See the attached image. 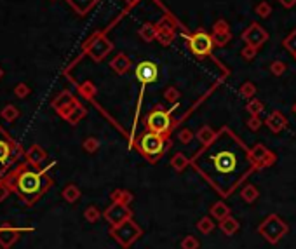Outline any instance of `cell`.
Listing matches in <instances>:
<instances>
[{
    "label": "cell",
    "instance_id": "26",
    "mask_svg": "<svg viewBox=\"0 0 296 249\" xmlns=\"http://www.w3.org/2000/svg\"><path fill=\"white\" fill-rule=\"evenodd\" d=\"M188 164H190V159L181 152L175 153V155L171 157V168L175 169V171H178V173H181L183 169H186V166H188Z\"/></svg>",
    "mask_w": 296,
    "mask_h": 249
},
{
    "label": "cell",
    "instance_id": "13",
    "mask_svg": "<svg viewBox=\"0 0 296 249\" xmlns=\"http://www.w3.org/2000/svg\"><path fill=\"white\" fill-rule=\"evenodd\" d=\"M136 78L139 80V84L146 86V84H152L159 78V66L154 61H141V63L136 64Z\"/></svg>",
    "mask_w": 296,
    "mask_h": 249
},
{
    "label": "cell",
    "instance_id": "32",
    "mask_svg": "<svg viewBox=\"0 0 296 249\" xmlns=\"http://www.w3.org/2000/svg\"><path fill=\"white\" fill-rule=\"evenodd\" d=\"M254 14H258L260 18L267 19L272 16V5L268 4L267 0H261V2H258L256 5H254Z\"/></svg>",
    "mask_w": 296,
    "mask_h": 249
},
{
    "label": "cell",
    "instance_id": "23",
    "mask_svg": "<svg viewBox=\"0 0 296 249\" xmlns=\"http://www.w3.org/2000/svg\"><path fill=\"white\" fill-rule=\"evenodd\" d=\"M77 91H79L80 96L86 98L87 101H93L98 93V87L94 86V82L86 80V82H82V84H77Z\"/></svg>",
    "mask_w": 296,
    "mask_h": 249
},
{
    "label": "cell",
    "instance_id": "14",
    "mask_svg": "<svg viewBox=\"0 0 296 249\" xmlns=\"http://www.w3.org/2000/svg\"><path fill=\"white\" fill-rule=\"evenodd\" d=\"M103 216H105V220L112 225V227H115V225H120V223H124L125 220H129V218L132 216V213L125 204L114 202L107 211H105Z\"/></svg>",
    "mask_w": 296,
    "mask_h": 249
},
{
    "label": "cell",
    "instance_id": "9",
    "mask_svg": "<svg viewBox=\"0 0 296 249\" xmlns=\"http://www.w3.org/2000/svg\"><path fill=\"white\" fill-rule=\"evenodd\" d=\"M110 235L120 246H124V248H129V246H131L132 242H134L136 239L141 235V228H139L138 225L132 221V218H129V220H125L124 223L112 227L110 228Z\"/></svg>",
    "mask_w": 296,
    "mask_h": 249
},
{
    "label": "cell",
    "instance_id": "31",
    "mask_svg": "<svg viewBox=\"0 0 296 249\" xmlns=\"http://www.w3.org/2000/svg\"><path fill=\"white\" fill-rule=\"evenodd\" d=\"M86 115H87V110L82 107V103H80L79 107H77L75 110L71 112V114L66 117V122H68V124H71V125H77L84 117H86Z\"/></svg>",
    "mask_w": 296,
    "mask_h": 249
},
{
    "label": "cell",
    "instance_id": "2",
    "mask_svg": "<svg viewBox=\"0 0 296 249\" xmlns=\"http://www.w3.org/2000/svg\"><path fill=\"white\" fill-rule=\"evenodd\" d=\"M56 162H51L49 166L44 168H35L28 160L19 162L18 166L7 171L2 176V182L9 185V188L26 204V206H33L40 197L54 185L53 178L49 176V171Z\"/></svg>",
    "mask_w": 296,
    "mask_h": 249
},
{
    "label": "cell",
    "instance_id": "16",
    "mask_svg": "<svg viewBox=\"0 0 296 249\" xmlns=\"http://www.w3.org/2000/svg\"><path fill=\"white\" fill-rule=\"evenodd\" d=\"M251 160L256 166V169H265L270 168L275 164V153H272L267 146L263 145H256L251 150Z\"/></svg>",
    "mask_w": 296,
    "mask_h": 249
},
{
    "label": "cell",
    "instance_id": "41",
    "mask_svg": "<svg viewBox=\"0 0 296 249\" xmlns=\"http://www.w3.org/2000/svg\"><path fill=\"white\" fill-rule=\"evenodd\" d=\"M282 46H284L291 54H296V30H293V32L282 40Z\"/></svg>",
    "mask_w": 296,
    "mask_h": 249
},
{
    "label": "cell",
    "instance_id": "10",
    "mask_svg": "<svg viewBox=\"0 0 296 249\" xmlns=\"http://www.w3.org/2000/svg\"><path fill=\"white\" fill-rule=\"evenodd\" d=\"M79 105H80V101L77 100L70 91H61V93L51 101V107L54 108V112H56L61 119H64V121H66L68 115L75 110Z\"/></svg>",
    "mask_w": 296,
    "mask_h": 249
},
{
    "label": "cell",
    "instance_id": "22",
    "mask_svg": "<svg viewBox=\"0 0 296 249\" xmlns=\"http://www.w3.org/2000/svg\"><path fill=\"white\" fill-rule=\"evenodd\" d=\"M138 35L141 37L143 42L150 44L157 39V28H155L154 23H145V25H141V28L138 30Z\"/></svg>",
    "mask_w": 296,
    "mask_h": 249
},
{
    "label": "cell",
    "instance_id": "27",
    "mask_svg": "<svg viewBox=\"0 0 296 249\" xmlns=\"http://www.w3.org/2000/svg\"><path fill=\"white\" fill-rule=\"evenodd\" d=\"M216 134H218V132L213 131V129H211V125H202V127L197 131V139H199L202 145H207V143H211L214 138H216Z\"/></svg>",
    "mask_w": 296,
    "mask_h": 249
},
{
    "label": "cell",
    "instance_id": "54",
    "mask_svg": "<svg viewBox=\"0 0 296 249\" xmlns=\"http://www.w3.org/2000/svg\"><path fill=\"white\" fill-rule=\"evenodd\" d=\"M0 249H4V248H0Z\"/></svg>",
    "mask_w": 296,
    "mask_h": 249
},
{
    "label": "cell",
    "instance_id": "15",
    "mask_svg": "<svg viewBox=\"0 0 296 249\" xmlns=\"http://www.w3.org/2000/svg\"><path fill=\"white\" fill-rule=\"evenodd\" d=\"M211 37L214 40L216 47H225L227 44L232 40V32H230V25L225 19H216L211 30Z\"/></svg>",
    "mask_w": 296,
    "mask_h": 249
},
{
    "label": "cell",
    "instance_id": "34",
    "mask_svg": "<svg viewBox=\"0 0 296 249\" xmlns=\"http://www.w3.org/2000/svg\"><path fill=\"white\" fill-rule=\"evenodd\" d=\"M239 94L242 98H246V100H253L254 96H256V86H254L253 82H244L242 86L239 87Z\"/></svg>",
    "mask_w": 296,
    "mask_h": 249
},
{
    "label": "cell",
    "instance_id": "46",
    "mask_svg": "<svg viewBox=\"0 0 296 249\" xmlns=\"http://www.w3.org/2000/svg\"><path fill=\"white\" fill-rule=\"evenodd\" d=\"M11 193H12V190L9 188L7 183L0 180V202H4V200L7 199V197L11 195Z\"/></svg>",
    "mask_w": 296,
    "mask_h": 249
},
{
    "label": "cell",
    "instance_id": "37",
    "mask_svg": "<svg viewBox=\"0 0 296 249\" xmlns=\"http://www.w3.org/2000/svg\"><path fill=\"white\" fill-rule=\"evenodd\" d=\"M164 100L168 101V103H173V105L178 103V101H179V91H178V87L169 86L168 89L164 91Z\"/></svg>",
    "mask_w": 296,
    "mask_h": 249
},
{
    "label": "cell",
    "instance_id": "3",
    "mask_svg": "<svg viewBox=\"0 0 296 249\" xmlns=\"http://www.w3.org/2000/svg\"><path fill=\"white\" fill-rule=\"evenodd\" d=\"M23 153H26L23 146L0 127V178L21 162Z\"/></svg>",
    "mask_w": 296,
    "mask_h": 249
},
{
    "label": "cell",
    "instance_id": "51",
    "mask_svg": "<svg viewBox=\"0 0 296 249\" xmlns=\"http://www.w3.org/2000/svg\"><path fill=\"white\" fill-rule=\"evenodd\" d=\"M293 112H295V114H296V103L293 105Z\"/></svg>",
    "mask_w": 296,
    "mask_h": 249
},
{
    "label": "cell",
    "instance_id": "39",
    "mask_svg": "<svg viewBox=\"0 0 296 249\" xmlns=\"http://www.w3.org/2000/svg\"><path fill=\"white\" fill-rule=\"evenodd\" d=\"M197 228H199L202 234H211L214 230V223H213V218L211 216H204L202 220L197 223Z\"/></svg>",
    "mask_w": 296,
    "mask_h": 249
},
{
    "label": "cell",
    "instance_id": "12",
    "mask_svg": "<svg viewBox=\"0 0 296 249\" xmlns=\"http://www.w3.org/2000/svg\"><path fill=\"white\" fill-rule=\"evenodd\" d=\"M268 39H270V35H268V32L260 25V23H251V25L242 32V40L247 44V46L254 47V49L263 47L265 44L268 42Z\"/></svg>",
    "mask_w": 296,
    "mask_h": 249
},
{
    "label": "cell",
    "instance_id": "24",
    "mask_svg": "<svg viewBox=\"0 0 296 249\" xmlns=\"http://www.w3.org/2000/svg\"><path fill=\"white\" fill-rule=\"evenodd\" d=\"M220 230L225 235H234L237 230H239V221L229 214V216L223 218V220L220 221Z\"/></svg>",
    "mask_w": 296,
    "mask_h": 249
},
{
    "label": "cell",
    "instance_id": "21",
    "mask_svg": "<svg viewBox=\"0 0 296 249\" xmlns=\"http://www.w3.org/2000/svg\"><path fill=\"white\" fill-rule=\"evenodd\" d=\"M100 0H66V4L70 5L73 11L79 16H86L96 7V4Z\"/></svg>",
    "mask_w": 296,
    "mask_h": 249
},
{
    "label": "cell",
    "instance_id": "36",
    "mask_svg": "<svg viewBox=\"0 0 296 249\" xmlns=\"http://www.w3.org/2000/svg\"><path fill=\"white\" fill-rule=\"evenodd\" d=\"M268 70L272 71V75H275V77H281V75L286 73V70H288V66H286L284 61L281 60H275L270 63V66H268Z\"/></svg>",
    "mask_w": 296,
    "mask_h": 249
},
{
    "label": "cell",
    "instance_id": "25",
    "mask_svg": "<svg viewBox=\"0 0 296 249\" xmlns=\"http://www.w3.org/2000/svg\"><path fill=\"white\" fill-rule=\"evenodd\" d=\"M61 195H63V199L66 200V202H70V204H73V202H77V200L80 199V188L77 185H66L63 188V192H61Z\"/></svg>",
    "mask_w": 296,
    "mask_h": 249
},
{
    "label": "cell",
    "instance_id": "48",
    "mask_svg": "<svg viewBox=\"0 0 296 249\" xmlns=\"http://www.w3.org/2000/svg\"><path fill=\"white\" fill-rule=\"evenodd\" d=\"M279 4L284 9H293L296 5V0H279Z\"/></svg>",
    "mask_w": 296,
    "mask_h": 249
},
{
    "label": "cell",
    "instance_id": "53",
    "mask_svg": "<svg viewBox=\"0 0 296 249\" xmlns=\"http://www.w3.org/2000/svg\"><path fill=\"white\" fill-rule=\"evenodd\" d=\"M51 2H54V0H51Z\"/></svg>",
    "mask_w": 296,
    "mask_h": 249
},
{
    "label": "cell",
    "instance_id": "29",
    "mask_svg": "<svg viewBox=\"0 0 296 249\" xmlns=\"http://www.w3.org/2000/svg\"><path fill=\"white\" fill-rule=\"evenodd\" d=\"M19 115H21V112H19V108L14 107V105H5V107L2 108V112H0V117L4 119L5 122H14Z\"/></svg>",
    "mask_w": 296,
    "mask_h": 249
},
{
    "label": "cell",
    "instance_id": "1",
    "mask_svg": "<svg viewBox=\"0 0 296 249\" xmlns=\"http://www.w3.org/2000/svg\"><path fill=\"white\" fill-rule=\"evenodd\" d=\"M190 164L225 199L232 195L251 173L256 171L251 160V150L229 127L220 129L216 138L190 159Z\"/></svg>",
    "mask_w": 296,
    "mask_h": 249
},
{
    "label": "cell",
    "instance_id": "30",
    "mask_svg": "<svg viewBox=\"0 0 296 249\" xmlns=\"http://www.w3.org/2000/svg\"><path fill=\"white\" fill-rule=\"evenodd\" d=\"M112 202H118V204H125L127 206L129 202L132 200V195L131 192H127V190H122V188H117L112 192Z\"/></svg>",
    "mask_w": 296,
    "mask_h": 249
},
{
    "label": "cell",
    "instance_id": "38",
    "mask_svg": "<svg viewBox=\"0 0 296 249\" xmlns=\"http://www.w3.org/2000/svg\"><path fill=\"white\" fill-rule=\"evenodd\" d=\"M82 148L86 150L87 153H94V152H98L100 150V139L98 138H86L84 139V143H82Z\"/></svg>",
    "mask_w": 296,
    "mask_h": 249
},
{
    "label": "cell",
    "instance_id": "28",
    "mask_svg": "<svg viewBox=\"0 0 296 249\" xmlns=\"http://www.w3.org/2000/svg\"><path fill=\"white\" fill-rule=\"evenodd\" d=\"M230 214V209L229 206H227L223 200H220V202H216L213 207H211V216L216 218V220H223V218H227Z\"/></svg>",
    "mask_w": 296,
    "mask_h": 249
},
{
    "label": "cell",
    "instance_id": "4",
    "mask_svg": "<svg viewBox=\"0 0 296 249\" xmlns=\"http://www.w3.org/2000/svg\"><path fill=\"white\" fill-rule=\"evenodd\" d=\"M138 152L141 153V157H145L150 164H155L162 159L168 148H171V139L166 138L157 132H146L138 139Z\"/></svg>",
    "mask_w": 296,
    "mask_h": 249
},
{
    "label": "cell",
    "instance_id": "35",
    "mask_svg": "<svg viewBox=\"0 0 296 249\" xmlns=\"http://www.w3.org/2000/svg\"><path fill=\"white\" fill-rule=\"evenodd\" d=\"M246 110L249 112V115H260L263 112V101L258 100V98H253V100L247 101Z\"/></svg>",
    "mask_w": 296,
    "mask_h": 249
},
{
    "label": "cell",
    "instance_id": "45",
    "mask_svg": "<svg viewBox=\"0 0 296 249\" xmlns=\"http://www.w3.org/2000/svg\"><path fill=\"white\" fill-rule=\"evenodd\" d=\"M178 139L183 143V145H188V143H192V139H193V132L186 127L181 129V131L178 132Z\"/></svg>",
    "mask_w": 296,
    "mask_h": 249
},
{
    "label": "cell",
    "instance_id": "19",
    "mask_svg": "<svg viewBox=\"0 0 296 249\" xmlns=\"http://www.w3.org/2000/svg\"><path fill=\"white\" fill-rule=\"evenodd\" d=\"M132 66V61L127 54L118 53L117 56H114V60L110 61V68L115 71L117 75H125Z\"/></svg>",
    "mask_w": 296,
    "mask_h": 249
},
{
    "label": "cell",
    "instance_id": "42",
    "mask_svg": "<svg viewBox=\"0 0 296 249\" xmlns=\"http://www.w3.org/2000/svg\"><path fill=\"white\" fill-rule=\"evenodd\" d=\"M30 93H32V89L28 87V84H25V82H19V84H16V87H14L16 98H19V100H25V98L30 96Z\"/></svg>",
    "mask_w": 296,
    "mask_h": 249
},
{
    "label": "cell",
    "instance_id": "6",
    "mask_svg": "<svg viewBox=\"0 0 296 249\" xmlns=\"http://www.w3.org/2000/svg\"><path fill=\"white\" fill-rule=\"evenodd\" d=\"M145 127L146 131L157 132V134H162L166 136V138H169L173 132V127H175V122H173L171 119V112L162 108L161 105H157V107L145 117Z\"/></svg>",
    "mask_w": 296,
    "mask_h": 249
},
{
    "label": "cell",
    "instance_id": "49",
    "mask_svg": "<svg viewBox=\"0 0 296 249\" xmlns=\"http://www.w3.org/2000/svg\"><path fill=\"white\" fill-rule=\"evenodd\" d=\"M124 2H125V5H127V9H131L132 5H136V4H138L139 0H124Z\"/></svg>",
    "mask_w": 296,
    "mask_h": 249
},
{
    "label": "cell",
    "instance_id": "8",
    "mask_svg": "<svg viewBox=\"0 0 296 249\" xmlns=\"http://www.w3.org/2000/svg\"><path fill=\"white\" fill-rule=\"evenodd\" d=\"M288 230H289L288 225H286L277 214H270V216L258 227L260 235L267 242H270V244H277V242L288 234Z\"/></svg>",
    "mask_w": 296,
    "mask_h": 249
},
{
    "label": "cell",
    "instance_id": "40",
    "mask_svg": "<svg viewBox=\"0 0 296 249\" xmlns=\"http://www.w3.org/2000/svg\"><path fill=\"white\" fill-rule=\"evenodd\" d=\"M84 218H86V221H89V223H96V221L101 218V213L96 206H89L86 211H84Z\"/></svg>",
    "mask_w": 296,
    "mask_h": 249
},
{
    "label": "cell",
    "instance_id": "43",
    "mask_svg": "<svg viewBox=\"0 0 296 249\" xmlns=\"http://www.w3.org/2000/svg\"><path fill=\"white\" fill-rule=\"evenodd\" d=\"M256 54H258V49H254V47L247 46V44L242 47V51H240V56H242L246 61H253L254 58H256Z\"/></svg>",
    "mask_w": 296,
    "mask_h": 249
},
{
    "label": "cell",
    "instance_id": "17",
    "mask_svg": "<svg viewBox=\"0 0 296 249\" xmlns=\"http://www.w3.org/2000/svg\"><path fill=\"white\" fill-rule=\"evenodd\" d=\"M23 232L25 230L12 227V225H9V223L0 225V248H4V249L12 248V246L18 242L19 235H21Z\"/></svg>",
    "mask_w": 296,
    "mask_h": 249
},
{
    "label": "cell",
    "instance_id": "47",
    "mask_svg": "<svg viewBox=\"0 0 296 249\" xmlns=\"http://www.w3.org/2000/svg\"><path fill=\"white\" fill-rule=\"evenodd\" d=\"M247 127H249L251 131H258V129L261 127V119H260V115H251L249 121H247Z\"/></svg>",
    "mask_w": 296,
    "mask_h": 249
},
{
    "label": "cell",
    "instance_id": "18",
    "mask_svg": "<svg viewBox=\"0 0 296 249\" xmlns=\"http://www.w3.org/2000/svg\"><path fill=\"white\" fill-rule=\"evenodd\" d=\"M26 160L35 168H42V164L47 160V152L40 145H32L25 153Z\"/></svg>",
    "mask_w": 296,
    "mask_h": 249
},
{
    "label": "cell",
    "instance_id": "50",
    "mask_svg": "<svg viewBox=\"0 0 296 249\" xmlns=\"http://www.w3.org/2000/svg\"><path fill=\"white\" fill-rule=\"evenodd\" d=\"M4 77V70H2V66H0V78Z\"/></svg>",
    "mask_w": 296,
    "mask_h": 249
},
{
    "label": "cell",
    "instance_id": "44",
    "mask_svg": "<svg viewBox=\"0 0 296 249\" xmlns=\"http://www.w3.org/2000/svg\"><path fill=\"white\" fill-rule=\"evenodd\" d=\"M181 248L183 249H199V241H197L193 235H186L181 241Z\"/></svg>",
    "mask_w": 296,
    "mask_h": 249
},
{
    "label": "cell",
    "instance_id": "52",
    "mask_svg": "<svg viewBox=\"0 0 296 249\" xmlns=\"http://www.w3.org/2000/svg\"><path fill=\"white\" fill-rule=\"evenodd\" d=\"M295 60H296V54H295Z\"/></svg>",
    "mask_w": 296,
    "mask_h": 249
},
{
    "label": "cell",
    "instance_id": "11",
    "mask_svg": "<svg viewBox=\"0 0 296 249\" xmlns=\"http://www.w3.org/2000/svg\"><path fill=\"white\" fill-rule=\"evenodd\" d=\"M176 21L173 19L171 14H164L157 23H155V28H157V42L161 46H171L173 40L176 37Z\"/></svg>",
    "mask_w": 296,
    "mask_h": 249
},
{
    "label": "cell",
    "instance_id": "7",
    "mask_svg": "<svg viewBox=\"0 0 296 249\" xmlns=\"http://www.w3.org/2000/svg\"><path fill=\"white\" fill-rule=\"evenodd\" d=\"M185 39H186V46H188L190 53L193 54L195 58H206L211 56L214 46V40L206 30L199 28L195 32H190L185 33Z\"/></svg>",
    "mask_w": 296,
    "mask_h": 249
},
{
    "label": "cell",
    "instance_id": "5",
    "mask_svg": "<svg viewBox=\"0 0 296 249\" xmlns=\"http://www.w3.org/2000/svg\"><path fill=\"white\" fill-rule=\"evenodd\" d=\"M112 51H114V42L107 37V30H103V32H94L93 35L82 44V54L89 56L94 63L103 61Z\"/></svg>",
    "mask_w": 296,
    "mask_h": 249
},
{
    "label": "cell",
    "instance_id": "33",
    "mask_svg": "<svg viewBox=\"0 0 296 249\" xmlns=\"http://www.w3.org/2000/svg\"><path fill=\"white\" fill-rule=\"evenodd\" d=\"M240 195H242V199L246 200V202H254V200L258 199V195H260V193H258V188L254 185H246L244 187L242 190H240Z\"/></svg>",
    "mask_w": 296,
    "mask_h": 249
},
{
    "label": "cell",
    "instance_id": "20",
    "mask_svg": "<svg viewBox=\"0 0 296 249\" xmlns=\"http://www.w3.org/2000/svg\"><path fill=\"white\" fill-rule=\"evenodd\" d=\"M265 124H267V127L270 129L272 132H281L288 127V119H286L279 110H274V112H270V115L267 117Z\"/></svg>",
    "mask_w": 296,
    "mask_h": 249
}]
</instances>
